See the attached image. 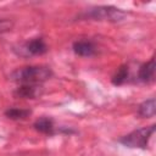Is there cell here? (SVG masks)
Listing matches in <instances>:
<instances>
[{
    "label": "cell",
    "mask_w": 156,
    "mask_h": 156,
    "mask_svg": "<svg viewBox=\"0 0 156 156\" xmlns=\"http://www.w3.org/2000/svg\"><path fill=\"white\" fill-rule=\"evenodd\" d=\"M52 76L54 72L49 66L37 65L16 68L10 74V79L18 84H41L49 80Z\"/></svg>",
    "instance_id": "1"
},
{
    "label": "cell",
    "mask_w": 156,
    "mask_h": 156,
    "mask_svg": "<svg viewBox=\"0 0 156 156\" xmlns=\"http://www.w3.org/2000/svg\"><path fill=\"white\" fill-rule=\"evenodd\" d=\"M127 12L115 7V6H95L91 7L78 16L82 20H93V21H108V22H119L124 20Z\"/></svg>",
    "instance_id": "2"
},
{
    "label": "cell",
    "mask_w": 156,
    "mask_h": 156,
    "mask_svg": "<svg viewBox=\"0 0 156 156\" xmlns=\"http://www.w3.org/2000/svg\"><path fill=\"white\" fill-rule=\"evenodd\" d=\"M155 133V124L147 126V127H143L135 130H132L130 133L121 136L118 139V143L130 147V149H147L149 146V141L152 136V134Z\"/></svg>",
    "instance_id": "3"
},
{
    "label": "cell",
    "mask_w": 156,
    "mask_h": 156,
    "mask_svg": "<svg viewBox=\"0 0 156 156\" xmlns=\"http://www.w3.org/2000/svg\"><path fill=\"white\" fill-rule=\"evenodd\" d=\"M49 50L45 40L41 37L32 38L26 40L24 43L20 44V46H15L13 51L22 57H30V56H40L46 54Z\"/></svg>",
    "instance_id": "4"
},
{
    "label": "cell",
    "mask_w": 156,
    "mask_h": 156,
    "mask_svg": "<svg viewBox=\"0 0 156 156\" xmlns=\"http://www.w3.org/2000/svg\"><path fill=\"white\" fill-rule=\"evenodd\" d=\"M44 88L41 84H20L13 91L12 95L16 99H37L41 96Z\"/></svg>",
    "instance_id": "5"
},
{
    "label": "cell",
    "mask_w": 156,
    "mask_h": 156,
    "mask_svg": "<svg viewBox=\"0 0 156 156\" xmlns=\"http://www.w3.org/2000/svg\"><path fill=\"white\" fill-rule=\"evenodd\" d=\"M72 50L76 55L80 57H91V56H95L98 52L95 43L89 39H79L73 41Z\"/></svg>",
    "instance_id": "6"
},
{
    "label": "cell",
    "mask_w": 156,
    "mask_h": 156,
    "mask_svg": "<svg viewBox=\"0 0 156 156\" xmlns=\"http://www.w3.org/2000/svg\"><path fill=\"white\" fill-rule=\"evenodd\" d=\"M155 72H156V65H155V57H151L147 62L143 63L138 69V80L141 83H152L155 80Z\"/></svg>",
    "instance_id": "7"
},
{
    "label": "cell",
    "mask_w": 156,
    "mask_h": 156,
    "mask_svg": "<svg viewBox=\"0 0 156 156\" xmlns=\"http://www.w3.org/2000/svg\"><path fill=\"white\" fill-rule=\"evenodd\" d=\"M33 128L41 134L45 135H55L57 134V129L55 127L54 119L50 117H40L38 119H35V122L33 123Z\"/></svg>",
    "instance_id": "8"
},
{
    "label": "cell",
    "mask_w": 156,
    "mask_h": 156,
    "mask_svg": "<svg viewBox=\"0 0 156 156\" xmlns=\"http://www.w3.org/2000/svg\"><path fill=\"white\" fill-rule=\"evenodd\" d=\"M136 113L141 118H151L156 113V100L155 98H150L141 104H139L136 108Z\"/></svg>",
    "instance_id": "9"
},
{
    "label": "cell",
    "mask_w": 156,
    "mask_h": 156,
    "mask_svg": "<svg viewBox=\"0 0 156 156\" xmlns=\"http://www.w3.org/2000/svg\"><path fill=\"white\" fill-rule=\"evenodd\" d=\"M32 111L29 108H21V107H9L5 110L4 115L12 121H20V119H26L29 117Z\"/></svg>",
    "instance_id": "10"
},
{
    "label": "cell",
    "mask_w": 156,
    "mask_h": 156,
    "mask_svg": "<svg viewBox=\"0 0 156 156\" xmlns=\"http://www.w3.org/2000/svg\"><path fill=\"white\" fill-rule=\"evenodd\" d=\"M129 78V67L128 65H121L117 71L115 72V74L111 78V82L113 85H123L124 83H127Z\"/></svg>",
    "instance_id": "11"
},
{
    "label": "cell",
    "mask_w": 156,
    "mask_h": 156,
    "mask_svg": "<svg viewBox=\"0 0 156 156\" xmlns=\"http://www.w3.org/2000/svg\"><path fill=\"white\" fill-rule=\"evenodd\" d=\"M12 27H13V21L12 20L0 17V34L10 32L12 29Z\"/></svg>",
    "instance_id": "12"
}]
</instances>
